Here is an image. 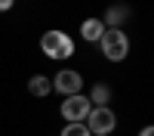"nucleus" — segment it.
Instances as JSON below:
<instances>
[{"instance_id":"4","label":"nucleus","mask_w":154,"mask_h":136,"mask_svg":"<svg viewBox=\"0 0 154 136\" xmlns=\"http://www.w3.org/2000/svg\"><path fill=\"white\" fill-rule=\"evenodd\" d=\"M89 99L83 96V93H74V96H65V102H62V118H68L71 124H80V121H86V115H89Z\"/></svg>"},{"instance_id":"6","label":"nucleus","mask_w":154,"mask_h":136,"mask_svg":"<svg viewBox=\"0 0 154 136\" xmlns=\"http://www.w3.org/2000/svg\"><path fill=\"white\" fill-rule=\"evenodd\" d=\"M86 99H89V105H93V108L108 105V102H111V87H108V84H96V87H93V93H89Z\"/></svg>"},{"instance_id":"12","label":"nucleus","mask_w":154,"mask_h":136,"mask_svg":"<svg viewBox=\"0 0 154 136\" xmlns=\"http://www.w3.org/2000/svg\"><path fill=\"white\" fill-rule=\"evenodd\" d=\"M139 136H154V127H145V130L139 133Z\"/></svg>"},{"instance_id":"1","label":"nucleus","mask_w":154,"mask_h":136,"mask_svg":"<svg viewBox=\"0 0 154 136\" xmlns=\"http://www.w3.org/2000/svg\"><path fill=\"white\" fill-rule=\"evenodd\" d=\"M99 46L105 53V59H111V62H123L126 53H130V40H126V34L120 28H105L99 37Z\"/></svg>"},{"instance_id":"7","label":"nucleus","mask_w":154,"mask_h":136,"mask_svg":"<svg viewBox=\"0 0 154 136\" xmlns=\"http://www.w3.org/2000/svg\"><path fill=\"white\" fill-rule=\"evenodd\" d=\"M102 31H105V22L102 19H86L80 25V34H83V40H99Z\"/></svg>"},{"instance_id":"2","label":"nucleus","mask_w":154,"mask_h":136,"mask_svg":"<svg viewBox=\"0 0 154 136\" xmlns=\"http://www.w3.org/2000/svg\"><path fill=\"white\" fill-rule=\"evenodd\" d=\"M40 49H43V56H49V59H68L74 53V40L65 31H46L40 37Z\"/></svg>"},{"instance_id":"5","label":"nucleus","mask_w":154,"mask_h":136,"mask_svg":"<svg viewBox=\"0 0 154 136\" xmlns=\"http://www.w3.org/2000/svg\"><path fill=\"white\" fill-rule=\"evenodd\" d=\"M80 87H83V77L77 71L65 68V71H59L56 77H53V90H59L62 96H74V93H80Z\"/></svg>"},{"instance_id":"11","label":"nucleus","mask_w":154,"mask_h":136,"mask_svg":"<svg viewBox=\"0 0 154 136\" xmlns=\"http://www.w3.org/2000/svg\"><path fill=\"white\" fill-rule=\"evenodd\" d=\"M12 3H16V0H0V12H6V9H12Z\"/></svg>"},{"instance_id":"9","label":"nucleus","mask_w":154,"mask_h":136,"mask_svg":"<svg viewBox=\"0 0 154 136\" xmlns=\"http://www.w3.org/2000/svg\"><path fill=\"white\" fill-rule=\"evenodd\" d=\"M126 16H130V12H126V6H111L105 19H108V25H111V28H117V25H120Z\"/></svg>"},{"instance_id":"8","label":"nucleus","mask_w":154,"mask_h":136,"mask_svg":"<svg viewBox=\"0 0 154 136\" xmlns=\"http://www.w3.org/2000/svg\"><path fill=\"white\" fill-rule=\"evenodd\" d=\"M28 90H31L34 96H46L49 90H53V81H49V77H43V74H34V77L28 81Z\"/></svg>"},{"instance_id":"3","label":"nucleus","mask_w":154,"mask_h":136,"mask_svg":"<svg viewBox=\"0 0 154 136\" xmlns=\"http://www.w3.org/2000/svg\"><path fill=\"white\" fill-rule=\"evenodd\" d=\"M114 127H117V118H114V111H111L108 105L89 108V115H86V130L93 133V136H108V133H114Z\"/></svg>"},{"instance_id":"10","label":"nucleus","mask_w":154,"mask_h":136,"mask_svg":"<svg viewBox=\"0 0 154 136\" xmlns=\"http://www.w3.org/2000/svg\"><path fill=\"white\" fill-rule=\"evenodd\" d=\"M62 136H93V133H89L83 124H68V127L62 130Z\"/></svg>"}]
</instances>
